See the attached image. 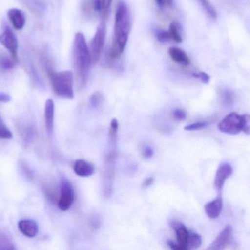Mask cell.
<instances>
[{
    "label": "cell",
    "instance_id": "1",
    "mask_svg": "<svg viewBox=\"0 0 250 250\" xmlns=\"http://www.w3.org/2000/svg\"><path fill=\"white\" fill-rule=\"evenodd\" d=\"M131 29L130 13L127 5L123 1H119L115 14L114 34L110 57L117 60L123 54Z\"/></svg>",
    "mask_w": 250,
    "mask_h": 250
},
{
    "label": "cell",
    "instance_id": "2",
    "mask_svg": "<svg viewBox=\"0 0 250 250\" xmlns=\"http://www.w3.org/2000/svg\"><path fill=\"white\" fill-rule=\"evenodd\" d=\"M73 66L76 73L78 88L82 90L86 86L90 72V51L82 32H77L75 35L73 45Z\"/></svg>",
    "mask_w": 250,
    "mask_h": 250
},
{
    "label": "cell",
    "instance_id": "3",
    "mask_svg": "<svg viewBox=\"0 0 250 250\" xmlns=\"http://www.w3.org/2000/svg\"><path fill=\"white\" fill-rule=\"evenodd\" d=\"M45 71L56 95L64 99H73V74L70 70L57 72L47 65Z\"/></svg>",
    "mask_w": 250,
    "mask_h": 250
},
{
    "label": "cell",
    "instance_id": "4",
    "mask_svg": "<svg viewBox=\"0 0 250 250\" xmlns=\"http://www.w3.org/2000/svg\"><path fill=\"white\" fill-rule=\"evenodd\" d=\"M102 18L101 23L97 29L96 33L90 42L89 48L92 62L94 64L99 61L104 49V44H105L106 24H105V18Z\"/></svg>",
    "mask_w": 250,
    "mask_h": 250
},
{
    "label": "cell",
    "instance_id": "5",
    "mask_svg": "<svg viewBox=\"0 0 250 250\" xmlns=\"http://www.w3.org/2000/svg\"><path fill=\"white\" fill-rule=\"evenodd\" d=\"M75 199V192L71 183L65 178L62 179L58 208L60 211H67L71 208Z\"/></svg>",
    "mask_w": 250,
    "mask_h": 250
},
{
    "label": "cell",
    "instance_id": "6",
    "mask_svg": "<svg viewBox=\"0 0 250 250\" xmlns=\"http://www.w3.org/2000/svg\"><path fill=\"white\" fill-rule=\"evenodd\" d=\"M218 129L220 132L228 135H236L241 130V115L237 113H229L219 123Z\"/></svg>",
    "mask_w": 250,
    "mask_h": 250
},
{
    "label": "cell",
    "instance_id": "7",
    "mask_svg": "<svg viewBox=\"0 0 250 250\" xmlns=\"http://www.w3.org/2000/svg\"><path fill=\"white\" fill-rule=\"evenodd\" d=\"M0 44L10 52L11 57L17 62L18 40L14 32L8 26H4L0 33Z\"/></svg>",
    "mask_w": 250,
    "mask_h": 250
},
{
    "label": "cell",
    "instance_id": "8",
    "mask_svg": "<svg viewBox=\"0 0 250 250\" xmlns=\"http://www.w3.org/2000/svg\"><path fill=\"white\" fill-rule=\"evenodd\" d=\"M233 173V168L229 163H223L217 169L214 177V186L219 195H221L223 186L226 181L231 176Z\"/></svg>",
    "mask_w": 250,
    "mask_h": 250
},
{
    "label": "cell",
    "instance_id": "9",
    "mask_svg": "<svg viewBox=\"0 0 250 250\" xmlns=\"http://www.w3.org/2000/svg\"><path fill=\"white\" fill-rule=\"evenodd\" d=\"M233 228L231 226L228 225L225 228L220 232V234L216 237L214 242L209 245L207 249L212 250H221L226 249V247L230 243Z\"/></svg>",
    "mask_w": 250,
    "mask_h": 250
},
{
    "label": "cell",
    "instance_id": "10",
    "mask_svg": "<svg viewBox=\"0 0 250 250\" xmlns=\"http://www.w3.org/2000/svg\"><path fill=\"white\" fill-rule=\"evenodd\" d=\"M170 226L176 233L177 244L181 247L182 250H188V239H189V231L182 223L177 221H172Z\"/></svg>",
    "mask_w": 250,
    "mask_h": 250
},
{
    "label": "cell",
    "instance_id": "11",
    "mask_svg": "<svg viewBox=\"0 0 250 250\" xmlns=\"http://www.w3.org/2000/svg\"><path fill=\"white\" fill-rule=\"evenodd\" d=\"M223 201L221 195L210 202L207 203L204 206V211L208 218L216 220L218 218L223 211Z\"/></svg>",
    "mask_w": 250,
    "mask_h": 250
},
{
    "label": "cell",
    "instance_id": "12",
    "mask_svg": "<svg viewBox=\"0 0 250 250\" xmlns=\"http://www.w3.org/2000/svg\"><path fill=\"white\" fill-rule=\"evenodd\" d=\"M19 231L26 237L35 238L39 231L38 223L32 220H22L18 223Z\"/></svg>",
    "mask_w": 250,
    "mask_h": 250
},
{
    "label": "cell",
    "instance_id": "13",
    "mask_svg": "<svg viewBox=\"0 0 250 250\" xmlns=\"http://www.w3.org/2000/svg\"><path fill=\"white\" fill-rule=\"evenodd\" d=\"M7 18L16 30H21L26 23V17L21 10L17 8H11L7 11Z\"/></svg>",
    "mask_w": 250,
    "mask_h": 250
},
{
    "label": "cell",
    "instance_id": "14",
    "mask_svg": "<svg viewBox=\"0 0 250 250\" xmlns=\"http://www.w3.org/2000/svg\"><path fill=\"white\" fill-rule=\"evenodd\" d=\"M73 170L80 177H89L95 173V167L92 163L83 159L76 160L73 165Z\"/></svg>",
    "mask_w": 250,
    "mask_h": 250
},
{
    "label": "cell",
    "instance_id": "15",
    "mask_svg": "<svg viewBox=\"0 0 250 250\" xmlns=\"http://www.w3.org/2000/svg\"><path fill=\"white\" fill-rule=\"evenodd\" d=\"M54 103L52 99H48L45 104V129L49 136H51L54 131Z\"/></svg>",
    "mask_w": 250,
    "mask_h": 250
},
{
    "label": "cell",
    "instance_id": "16",
    "mask_svg": "<svg viewBox=\"0 0 250 250\" xmlns=\"http://www.w3.org/2000/svg\"><path fill=\"white\" fill-rule=\"evenodd\" d=\"M169 56L170 58L178 64L184 66H189L190 65V59L188 57L185 51L177 48V47H171L168 50Z\"/></svg>",
    "mask_w": 250,
    "mask_h": 250
},
{
    "label": "cell",
    "instance_id": "17",
    "mask_svg": "<svg viewBox=\"0 0 250 250\" xmlns=\"http://www.w3.org/2000/svg\"><path fill=\"white\" fill-rule=\"evenodd\" d=\"M16 60L4 54H0V68L4 71H10L15 67Z\"/></svg>",
    "mask_w": 250,
    "mask_h": 250
},
{
    "label": "cell",
    "instance_id": "18",
    "mask_svg": "<svg viewBox=\"0 0 250 250\" xmlns=\"http://www.w3.org/2000/svg\"><path fill=\"white\" fill-rule=\"evenodd\" d=\"M196 1L199 3L200 5L208 17L212 19H215L217 18V11L208 0H196Z\"/></svg>",
    "mask_w": 250,
    "mask_h": 250
},
{
    "label": "cell",
    "instance_id": "19",
    "mask_svg": "<svg viewBox=\"0 0 250 250\" xmlns=\"http://www.w3.org/2000/svg\"><path fill=\"white\" fill-rule=\"evenodd\" d=\"M202 244V238L195 232L189 231L188 239V248L189 249H197L201 247Z\"/></svg>",
    "mask_w": 250,
    "mask_h": 250
},
{
    "label": "cell",
    "instance_id": "20",
    "mask_svg": "<svg viewBox=\"0 0 250 250\" xmlns=\"http://www.w3.org/2000/svg\"><path fill=\"white\" fill-rule=\"evenodd\" d=\"M168 33L170 41H175L176 43L182 42V38L179 33L177 24L174 22H172L169 26Z\"/></svg>",
    "mask_w": 250,
    "mask_h": 250
},
{
    "label": "cell",
    "instance_id": "21",
    "mask_svg": "<svg viewBox=\"0 0 250 250\" xmlns=\"http://www.w3.org/2000/svg\"><path fill=\"white\" fill-rule=\"evenodd\" d=\"M14 245L10 239L0 230V250H15Z\"/></svg>",
    "mask_w": 250,
    "mask_h": 250
},
{
    "label": "cell",
    "instance_id": "22",
    "mask_svg": "<svg viewBox=\"0 0 250 250\" xmlns=\"http://www.w3.org/2000/svg\"><path fill=\"white\" fill-rule=\"evenodd\" d=\"M241 130L250 135V114H244L241 115Z\"/></svg>",
    "mask_w": 250,
    "mask_h": 250
},
{
    "label": "cell",
    "instance_id": "23",
    "mask_svg": "<svg viewBox=\"0 0 250 250\" xmlns=\"http://www.w3.org/2000/svg\"><path fill=\"white\" fill-rule=\"evenodd\" d=\"M103 96L101 92H98L94 93L89 99V104H90L92 108H98L101 105L102 102Z\"/></svg>",
    "mask_w": 250,
    "mask_h": 250
},
{
    "label": "cell",
    "instance_id": "24",
    "mask_svg": "<svg viewBox=\"0 0 250 250\" xmlns=\"http://www.w3.org/2000/svg\"><path fill=\"white\" fill-rule=\"evenodd\" d=\"M207 126H208V123L207 122H196V123H191V124L185 126V130L189 131V132H191V131L201 130V129H205Z\"/></svg>",
    "mask_w": 250,
    "mask_h": 250
},
{
    "label": "cell",
    "instance_id": "25",
    "mask_svg": "<svg viewBox=\"0 0 250 250\" xmlns=\"http://www.w3.org/2000/svg\"><path fill=\"white\" fill-rule=\"evenodd\" d=\"M156 37L160 42L166 43L170 41V36H169L168 31L158 30L155 32Z\"/></svg>",
    "mask_w": 250,
    "mask_h": 250
},
{
    "label": "cell",
    "instance_id": "26",
    "mask_svg": "<svg viewBox=\"0 0 250 250\" xmlns=\"http://www.w3.org/2000/svg\"><path fill=\"white\" fill-rule=\"evenodd\" d=\"M173 117H174L175 120L182 121L186 119L187 114L185 110H182V109H176L173 110Z\"/></svg>",
    "mask_w": 250,
    "mask_h": 250
},
{
    "label": "cell",
    "instance_id": "27",
    "mask_svg": "<svg viewBox=\"0 0 250 250\" xmlns=\"http://www.w3.org/2000/svg\"><path fill=\"white\" fill-rule=\"evenodd\" d=\"M13 138V134L6 126H0V139H10Z\"/></svg>",
    "mask_w": 250,
    "mask_h": 250
},
{
    "label": "cell",
    "instance_id": "28",
    "mask_svg": "<svg viewBox=\"0 0 250 250\" xmlns=\"http://www.w3.org/2000/svg\"><path fill=\"white\" fill-rule=\"evenodd\" d=\"M192 76L196 79H200L204 83L207 84L210 81V76L204 72H198V73H192Z\"/></svg>",
    "mask_w": 250,
    "mask_h": 250
},
{
    "label": "cell",
    "instance_id": "29",
    "mask_svg": "<svg viewBox=\"0 0 250 250\" xmlns=\"http://www.w3.org/2000/svg\"><path fill=\"white\" fill-rule=\"evenodd\" d=\"M154 149L150 145H146L143 148L142 154L144 158L150 159L154 156Z\"/></svg>",
    "mask_w": 250,
    "mask_h": 250
},
{
    "label": "cell",
    "instance_id": "30",
    "mask_svg": "<svg viewBox=\"0 0 250 250\" xmlns=\"http://www.w3.org/2000/svg\"><path fill=\"white\" fill-rule=\"evenodd\" d=\"M92 8L97 12H100L102 14L104 10L102 0H93L92 1Z\"/></svg>",
    "mask_w": 250,
    "mask_h": 250
},
{
    "label": "cell",
    "instance_id": "31",
    "mask_svg": "<svg viewBox=\"0 0 250 250\" xmlns=\"http://www.w3.org/2000/svg\"><path fill=\"white\" fill-rule=\"evenodd\" d=\"M103 5H104V10H103L102 17L106 18L107 13H108V8L111 6L112 0H102Z\"/></svg>",
    "mask_w": 250,
    "mask_h": 250
},
{
    "label": "cell",
    "instance_id": "32",
    "mask_svg": "<svg viewBox=\"0 0 250 250\" xmlns=\"http://www.w3.org/2000/svg\"><path fill=\"white\" fill-rule=\"evenodd\" d=\"M223 100L226 104H230L233 101V94L229 91H226L223 93Z\"/></svg>",
    "mask_w": 250,
    "mask_h": 250
},
{
    "label": "cell",
    "instance_id": "33",
    "mask_svg": "<svg viewBox=\"0 0 250 250\" xmlns=\"http://www.w3.org/2000/svg\"><path fill=\"white\" fill-rule=\"evenodd\" d=\"M11 98L10 95H7L5 93H0V103H7L10 101Z\"/></svg>",
    "mask_w": 250,
    "mask_h": 250
},
{
    "label": "cell",
    "instance_id": "34",
    "mask_svg": "<svg viewBox=\"0 0 250 250\" xmlns=\"http://www.w3.org/2000/svg\"><path fill=\"white\" fill-rule=\"evenodd\" d=\"M154 179L152 177L148 178V179H146L144 182V187H148V186H151L153 183H154Z\"/></svg>",
    "mask_w": 250,
    "mask_h": 250
},
{
    "label": "cell",
    "instance_id": "35",
    "mask_svg": "<svg viewBox=\"0 0 250 250\" xmlns=\"http://www.w3.org/2000/svg\"><path fill=\"white\" fill-rule=\"evenodd\" d=\"M167 245H168V246L170 247V248H171L172 250H182V248H181V247L179 246V245H178L177 242H176V243H175V242H170V241H169V242H167Z\"/></svg>",
    "mask_w": 250,
    "mask_h": 250
},
{
    "label": "cell",
    "instance_id": "36",
    "mask_svg": "<svg viewBox=\"0 0 250 250\" xmlns=\"http://www.w3.org/2000/svg\"><path fill=\"white\" fill-rule=\"evenodd\" d=\"M155 2L160 10H163L166 7V0H155Z\"/></svg>",
    "mask_w": 250,
    "mask_h": 250
},
{
    "label": "cell",
    "instance_id": "37",
    "mask_svg": "<svg viewBox=\"0 0 250 250\" xmlns=\"http://www.w3.org/2000/svg\"><path fill=\"white\" fill-rule=\"evenodd\" d=\"M173 0H166V6L172 7L173 6Z\"/></svg>",
    "mask_w": 250,
    "mask_h": 250
},
{
    "label": "cell",
    "instance_id": "38",
    "mask_svg": "<svg viewBox=\"0 0 250 250\" xmlns=\"http://www.w3.org/2000/svg\"><path fill=\"white\" fill-rule=\"evenodd\" d=\"M0 126H6L4 122H3L2 119H1V116H0Z\"/></svg>",
    "mask_w": 250,
    "mask_h": 250
}]
</instances>
